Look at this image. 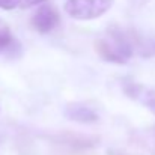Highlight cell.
<instances>
[{
	"mask_svg": "<svg viewBox=\"0 0 155 155\" xmlns=\"http://www.w3.org/2000/svg\"><path fill=\"white\" fill-rule=\"evenodd\" d=\"M124 92L127 97L140 103L143 107H146L155 114V92L152 89H149L143 84L134 83V81H128L124 84Z\"/></svg>",
	"mask_w": 155,
	"mask_h": 155,
	"instance_id": "obj_5",
	"label": "cell"
},
{
	"mask_svg": "<svg viewBox=\"0 0 155 155\" xmlns=\"http://www.w3.org/2000/svg\"><path fill=\"white\" fill-rule=\"evenodd\" d=\"M95 50L105 62L116 65L128 63L134 56L130 30L119 26H110L103 36L95 41Z\"/></svg>",
	"mask_w": 155,
	"mask_h": 155,
	"instance_id": "obj_1",
	"label": "cell"
},
{
	"mask_svg": "<svg viewBox=\"0 0 155 155\" xmlns=\"http://www.w3.org/2000/svg\"><path fill=\"white\" fill-rule=\"evenodd\" d=\"M130 2H131L133 5H143L146 0H130Z\"/></svg>",
	"mask_w": 155,
	"mask_h": 155,
	"instance_id": "obj_10",
	"label": "cell"
},
{
	"mask_svg": "<svg viewBox=\"0 0 155 155\" xmlns=\"http://www.w3.org/2000/svg\"><path fill=\"white\" fill-rule=\"evenodd\" d=\"M114 0H66L65 12L78 21H89L103 17L113 6Z\"/></svg>",
	"mask_w": 155,
	"mask_h": 155,
	"instance_id": "obj_2",
	"label": "cell"
},
{
	"mask_svg": "<svg viewBox=\"0 0 155 155\" xmlns=\"http://www.w3.org/2000/svg\"><path fill=\"white\" fill-rule=\"evenodd\" d=\"M59 23H60V14L56 9V6L50 3L39 5L30 18L32 27L38 33H42V35L53 32L59 26Z\"/></svg>",
	"mask_w": 155,
	"mask_h": 155,
	"instance_id": "obj_3",
	"label": "cell"
},
{
	"mask_svg": "<svg viewBox=\"0 0 155 155\" xmlns=\"http://www.w3.org/2000/svg\"><path fill=\"white\" fill-rule=\"evenodd\" d=\"M63 114L68 120L80 122V124H94L100 119L95 108H92L89 104L81 103V101L68 103L63 108Z\"/></svg>",
	"mask_w": 155,
	"mask_h": 155,
	"instance_id": "obj_4",
	"label": "cell"
},
{
	"mask_svg": "<svg viewBox=\"0 0 155 155\" xmlns=\"http://www.w3.org/2000/svg\"><path fill=\"white\" fill-rule=\"evenodd\" d=\"M47 0H21V6L20 8H30V6H35V5H42Z\"/></svg>",
	"mask_w": 155,
	"mask_h": 155,
	"instance_id": "obj_9",
	"label": "cell"
},
{
	"mask_svg": "<svg viewBox=\"0 0 155 155\" xmlns=\"http://www.w3.org/2000/svg\"><path fill=\"white\" fill-rule=\"evenodd\" d=\"M20 6H21V0H0V9L5 11H12Z\"/></svg>",
	"mask_w": 155,
	"mask_h": 155,
	"instance_id": "obj_8",
	"label": "cell"
},
{
	"mask_svg": "<svg viewBox=\"0 0 155 155\" xmlns=\"http://www.w3.org/2000/svg\"><path fill=\"white\" fill-rule=\"evenodd\" d=\"M130 38H131L134 54H139L142 57L155 56V38L145 36L142 33H137L136 30H130Z\"/></svg>",
	"mask_w": 155,
	"mask_h": 155,
	"instance_id": "obj_6",
	"label": "cell"
},
{
	"mask_svg": "<svg viewBox=\"0 0 155 155\" xmlns=\"http://www.w3.org/2000/svg\"><path fill=\"white\" fill-rule=\"evenodd\" d=\"M21 51V47L17 41V38L12 35L9 26L0 20V56L2 54H9L11 57L15 53Z\"/></svg>",
	"mask_w": 155,
	"mask_h": 155,
	"instance_id": "obj_7",
	"label": "cell"
}]
</instances>
